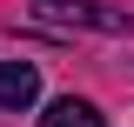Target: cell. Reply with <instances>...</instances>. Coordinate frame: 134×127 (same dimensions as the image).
<instances>
[{
	"label": "cell",
	"mask_w": 134,
	"mask_h": 127,
	"mask_svg": "<svg viewBox=\"0 0 134 127\" xmlns=\"http://www.w3.org/2000/svg\"><path fill=\"white\" fill-rule=\"evenodd\" d=\"M40 127H107V120L94 114V100H74L67 94V100H54V107L40 114Z\"/></svg>",
	"instance_id": "7a4b0ae2"
},
{
	"label": "cell",
	"mask_w": 134,
	"mask_h": 127,
	"mask_svg": "<svg viewBox=\"0 0 134 127\" xmlns=\"http://www.w3.org/2000/svg\"><path fill=\"white\" fill-rule=\"evenodd\" d=\"M34 100H40V67L34 60H0V107L20 114V107H34Z\"/></svg>",
	"instance_id": "6da1fadb"
}]
</instances>
